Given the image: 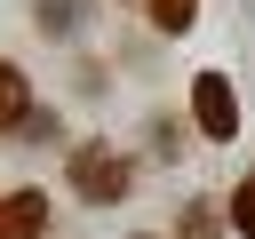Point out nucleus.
Listing matches in <instances>:
<instances>
[{
  "label": "nucleus",
  "instance_id": "obj_8",
  "mask_svg": "<svg viewBox=\"0 0 255 239\" xmlns=\"http://www.w3.org/2000/svg\"><path fill=\"white\" fill-rule=\"evenodd\" d=\"M40 24L48 32H80V0H40Z\"/></svg>",
  "mask_w": 255,
  "mask_h": 239
},
{
  "label": "nucleus",
  "instance_id": "obj_7",
  "mask_svg": "<svg viewBox=\"0 0 255 239\" xmlns=\"http://www.w3.org/2000/svg\"><path fill=\"white\" fill-rule=\"evenodd\" d=\"M231 231L255 239V175H239V191H231Z\"/></svg>",
  "mask_w": 255,
  "mask_h": 239
},
{
  "label": "nucleus",
  "instance_id": "obj_2",
  "mask_svg": "<svg viewBox=\"0 0 255 239\" xmlns=\"http://www.w3.org/2000/svg\"><path fill=\"white\" fill-rule=\"evenodd\" d=\"M191 112H199V135H207V143H231V135H239V96H231L223 72H199V80H191Z\"/></svg>",
  "mask_w": 255,
  "mask_h": 239
},
{
  "label": "nucleus",
  "instance_id": "obj_4",
  "mask_svg": "<svg viewBox=\"0 0 255 239\" xmlns=\"http://www.w3.org/2000/svg\"><path fill=\"white\" fill-rule=\"evenodd\" d=\"M32 120V80L16 64H0V127H24Z\"/></svg>",
  "mask_w": 255,
  "mask_h": 239
},
{
  "label": "nucleus",
  "instance_id": "obj_1",
  "mask_svg": "<svg viewBox=\"0 0 255 239\" xmlns=\"http://www.w3.org/2000/svg\"><path fill=\"white\" fill-rule=\"evenodd\" d=\"M64 183H72L88 207H112V199L135 183V159H128L120 143H80V151L64 159Z\"/></svg>",
  "mask_w": 255,
  "mask_h": 239
},
{
  "label": "nucleus",
  "instance_id": "obj_6",
  "mask_svg": "<svg viewBox=\"0 0 255 239\" xmlns=\"http://www.w3.org/2000/svg\"><path fill=\"white\" fill-rule=\"evenodd\" d=\"M143 16H151V32L183 40V32H191V16H199V0H143Z\"/></svg>",
  "mask_w": 255,
  "mask_h": 239
},
{
  "label": "nucleus",
  "instance_id": "obj_9",
  "mask_svg": "<svg viewBox=\"0 0 255 239\" xmlns=\"http://www.w3.org/2000/svg\"><path fill=\"white\" fill-rule=\"evenodd\" d=\"M0 239H16V231H8V223H0Z\"/></svg>",
  "mask_w": 255,
  "mask_h": 239
},
{
  "label": "nucleus",
  "instance_id": "obj_3",
  "mask_svg": "<svg viewBox=\"0 0 255 239\" xmlns=\"http://www.w3.org/2000/svg\"><path fill=\"white\" fill-rule=\"evenodd\" d=\"M0 223H8L16 239H32V231H48V199H40V191H8V199H0Z\"/></svg>",
  "mask_w": 255,
  "mask_h": 239
},
{
  "label": "nucleus",
  "instance_id": "obj_5",
  "mask_svg": "<svg viewBox=\"0 0 255 239\" xmlns=\"http://www.w3.org/2000/svg\"><path fill=\"white\" fill-rule=\"evenodd\" d=\"M223 223H231V215H215L207 199H183V215H175V239H223Z\"/></svg>",
  "mask_w": 255,
  "mask_h": 239
}]
</instances>
